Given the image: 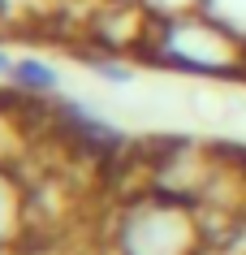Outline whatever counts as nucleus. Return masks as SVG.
Instances as JSON below:
<instances>
[{
	"label": "nucleus",
	"instance_id": "nucleus-2",
	"mask_svg": "<svg viewBox=\"0 0 246 255\" xmlns=\"http://www.w3.org/2000/svg\"><path fill=\"white\" fill-rule=\"evenodd\" d=\"M199 208L164 190H134L108 221V255H203Z\"/></svg>",
	"mask_w": 246,
	"mask_h": 255
},
{
	"label": "nucleus",
	"instance_id": "nucleus-5",
	"mask_svg": "<svg viewBox=\"0 0 246 255\" xmlns=\"http://www.w3.org/2000/svg\"><path fill=\"white\" fill-rule=\"evenodd\" d=\"M82 65L91 69L99 82H108V87H134V82H138V65H134V61H125L121 52L91 48V52L82 56Z\"/></svg>",
	"mask_w": 246,
	"mask_h": 255
},
{
	"label": "nucleus",
	"instance_id": "nucleus-4",
	"mask_svg": "<svg viewBox=\"0 0 246 255\" xmlns=\"http://www.w3.org/2000/svg\"><path fill=\"white\" fill-rule=\"evenodd\" d=\"M9 91H17L22 100H52V95L61 91V69H56L52 61H43V56L26 52V56H17Z\"/></svg>",
	"mask_w": 246,
	"mask_h": 255
},
{
	"label": "nucleus",
	"instance_id": "nucleus-8",
	"mask_svg": "<svg viewBox=\"0 0 246 255\" xmlns=\"http://www.w3.org/2000/svg\"><path fill=\"white\" fill-rule=\"evenodd\" d=\"M0 35H4V9H0Z\"/></svg>",
	"mask_w": 246,
	"mask_h": 255
},
{
	"label": "nucleus",
	"instance_id": "nucleus-7",
	"mask_svg": "<svg viewBox=\"0 0 246 255\" xmlns=\"http://www.w3.org/2000/svg\"><path fill=\"white\" fill-rule=\"evenodd\" d=\"M13 65H17V56L9 52L4 43H0V82H9V78H13Z\"/></svg>",
	"mask_w": 246,
	"mask_h": 255
},
{
	"label": "nucleus",
	"instance_id": "nucleus-6",
	"mask_svg": "<svg viewBox=\"0 0 246 255\" xmlns=\"http://www.w3.org/2000/svg\"><path fill=\"white\" fill-rule=\"evenodd\" d=\"M13 255H69L65 247H56L52 238H30V242H22Z\"/></svg>",
	"mask_w": 246,
	"mask_h": 255
},
{
	"label": "nucleus",
	"instance_id": "nucleus-3",
	"mask_svg": "<svg viewBox=\"0 0 246 255\" xmlns=\"http://www.w3.org/2000/svg\"><path fill=\"white\" fill-rule=\"evenodd\" d=\"M30 225H35L30 186L17 177V164H0V255H13L22 242H30Z\"/></svg>",
	"mask_w": 246,
	"mask_h": 255
},
{
	"label": "nucleus",
	"instance_id": "nucleus-1",
	"mask_svg": "<svg viewBox=\"0 0 246 255\" xmlns=\"http://www.w3.org/2000/svg\"><path fill=\"white\" fill-rule=\"evenodd\" d=\"M143 56L160 69H177L190 78H246V35L199 9L156 13L143 43Z\"/></svg>",
	"mask_w": 246,
	"mask_h": 255
}]
</instances>
